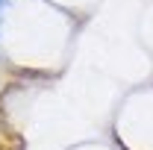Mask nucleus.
<instances>
[{
  "label": "nucleus",
  "mask_w": 153,
  "mask_h": 150,
  "mask_svg": "<svg viewBox=\"0 0 153 150\" xmlns=\"http://www.w3.org/2000/svg\"><path fill=\"white\" fill-rule=\"evenodd\" d=\"M0 18H3V15H0Z\"/></svg>",
  "instance_id": "obj_1"
}]
</instances>
